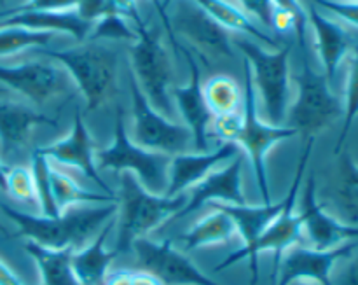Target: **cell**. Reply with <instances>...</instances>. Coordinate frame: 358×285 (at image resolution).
Listing matches in <instances>:
<instances>
[{
	"instance_id": "obj_43",
	"label": "cell",
	"mask_w": 358,
	"mask_h": 285,
	"mask_svg": "<svg viewBox=\"0 0 358 285\" xmlns=\"http://www.w3.org/2000/svg\"><path fill=\"white\" fill-rule=\"evenodd\" d=\"M133 285H163L154 275L147 272H133Z\"/></svg>"
},
{
	"instance_id": "obj_17",
	"label": "cell",
	"mask_w": 358,
	"mask_h": 285,
	"mask_svg": "<svg viewBox=\"0 0 358 285\" xmlns=\"http://www.w3.org/2000/svg\"><path fill=\"white\" fill-rule=\"evenodd\" d=\"M182 53L189 63V79L184 86L171 88V98L180 123H184L192 133L194 151H208V130L213 123V116L203 93L201 70L189 49L182 48Z\"/></svg>"
},
{
	"instance_id": "obj_47",
	"label": "cell",
	"mask_w": 358,
	"mask_h": 285,
	"mask_svg": "<svg viewBox=\"0 0 358 285\" xmlns=\"http://www.w3.org/2000/svg\"><path fill=\"white\" fill-rule=\"evenodd\" d=\"M0 235H3V237H10V231L7 230V226L2 223V221H0Z\"/></svg>"
},
{
	"instance_id": "obj_15",
	"label": "cell",
	"mask_w": 358,
	"mask_h": 285,
	"mask_svg": "<svg viewBox=\"0 0 358 285\" xmlns=\"http://www.w3.org/2000/svg\"><path fill=\"white\" fill-rule=\"evenodd\" d=\"M243 153H240L236 158L206 175L187 193V202L184 209L175 216V219L191 216L203 207H210L213 203L245 205L247 196L243 193Z\"/></svg>"
},
{
	"instance_id": "obj_29",
	"label": "cell",
	"mask_w": 358,
	"mask_h": 285,
	"mask_svg": "<svg viewBox=\"0 0 358 285\" xmlns=\"http://www.w3.org/2000/svg\"><path fill=\"white\" fill-rule=\"evenodd\" d=\"M203 93H205L206 105L213 118L241 114L243 90L233 77L224 76V74L210 77L203 86Z\"/></svg>"
},
{
	"instance_id": "obj_20",
	"label": "cell",
	"mask_w": 358,
	"mask_h": 285,
	"mask_svg": "<svg viewBox=\"0 0 358 285\" xmlns=\"http://www.w3.org/2000/svg\"><path fill=\"white\" fill-rule=\"evenodd\" d=\"M55 119L21 102L0 100V158L6 163L9 156L27 147L31 133L38 126H55Z\"/></svg>"
},
{
	"instance_id": "obj_3",
	"label": "cell",
	"mask_w": 358,
	"mask_h": 285,
	"mask_svg": "<svg viewBox=\"0 0 358 285\" xmlns=\"http://www.w3.org/2000/svg\"><path fill=\"white\" fill-rule=\"evenodd\" d=\"M233 46L250 69L264 121L285 126L290 107V48L268 49L245 35H234Z\"/></svg>"
},
{
	"instance_id": "obj_18",
	"label": "cell",
	"mask_w": 358,
	"mask_h": 285,
	"mask_svg": "<svg viewBox=\"0 0 358 285\" xmlns=\"http://www.w3.org/2000/svg\"><path fill=\"white\" fill-rule=\"evenodd\" d=\"M240 153L241 151L236 144L222 142L215 149L189 151V153L171 156L170 168H168V188L164 195H185L196 184H199L206 175L226 165Z\"/></svg>"
},
{
	"instance_id": "obj_25",
	"label": "cell",
	"mask_w": 358,
	"mask_h": 285,
	"mask_svg": "<svg viewBox=\"0 0 358 285\" xmlns=\"http://www.w3.org/2000/svg\"><path fill=\"white\" fill-rule=\"evenodd\" d=\"M196 6L201 7L212 20H215L220 27L227 32H238L240 35L250 37L268 49H278V41L273 39L268 30L262 28L261 23L254 20L250 14L245 13L238 4L231 0H191Z\"/></svg>"
},
{
	"instance_id": "obj_13",
	"label": "cell",
	"mask_w": 358,
	"mask_h": 285,
	"mask_svg": "<svg viewBox=\"0 0 358 285\" xmlns=\"http://www.w3.org/2000/svg\"><path fill=\"white\" fill-rule=\"evenodd\" d=\"M0 83L35 105H44L51 98L69 91L73 84L65 69L52 60L0 65Z\"/></svg>"
},
{
	"instance_id": "obj_1",
	"label": "cell",
	"mask_w": 358,
	"mask_h": 285,
	"mask_svg": "<svg viewBox=\"0 0 358 285\" xmlns=\"http://www.w3.org/2000/svg\"><path fill=\"white\" fill-rule=\"evenodd\" d=\"M0 212L17 228L21 237L48 249H77L90 244L117 214V203L73 207L58 217H45L16 209L0 198Z\"/></svg>"
},
{
	"instance_id": "obj_11",
	"label": "cell",
	"mask_w": 358,
	"mask_h": 285,
	"mask_svg": "<svg viewBox=\"0 0 358 285\" xmlns=\"http://www.w3.org/2000/svg\"><path fill=\"white\" fill-rule=\"evenodd\" d=\"M136 261L143 272L156 277L163 285H222L201 272L170 240L156 242L149 237L138 238L131 245Z\"/></svg>"
},
{
	"instance_id": "obj_44",
	"label": "cell",
	"mask_w": 358,
	"mask_h": 285,
	"mask_svg": "<svg viewBox=\"0 0 358 285\" xmlns=\"http://www.w3.org/2000/svg\"><path fill=\"white\" fill-rule=\"evenodd\" d=\"M150 2L154 4V7H156V11L159 13L161 20H163V23L166 25V30H170V27H168V14H166V9L163 7V0H150Z\"/></svg>"
},
{
	"instance_id": "obj_30",
	"label": "cell",
	"mask_w": 358,
	"mask_h": 285,
	"mask_svg": "<svg viewBox=\"0 0 358 285\" xmlns=\"http://www.w3.org/2000/svg\"><path fill=\"white\" fill-rule=\"evenodd\" d=\"M56 34L24 27H0V58L14 56L27 49H44Z\"/></svg>"
},
{
	"instance_id": "obj_2",
	"label": "cell",
	"mask_w": 358,
	"mask_h": 285,
	"mask_svg": "<svg viewBox=\"0 0 358 285\" xmlns=\"http://www.w3.org/2000/svg\"><path fill=\"white\" fill-rule=\"evenodd\" d=\"M187 202V193L166 196L150 193L136 181L135 175L121 174L119 179L117 214H115V254L131 251L138 238H145L166 221L175 219Z\"/></svg>"
},
{
	"instance_id": "obj_6",
	"label": "cell",
	"mask_w": 358,
	"mask_h": 285,
	"mask_svg": "<svg viewBox=\"0 0 358 285\" xmlns=\"http://www.w3.org/2000/svg\"><path fill=\"white\" fill-rule=\"evenodd\" d=\"M135 30L136 41L129 46L131 76L135 77L143 97L157 112L171 121H178L177 109L171 98L173 70L159 32L149 28L143 21L135 25Z\"/></svg>"
},
{
	"instance_id": "obj_8",
	"label": "cell",
	"mask_w": 358,
	"mask_h": 285,
	"mask_svg": "<svg viewBox=\"0 0 358 285\" xmlns=\"http://www.w3.org/2000/svg\"><path fill=\"white\" fill-rule=\"evenodd\" d=\"M98 172H117V174L135 175L136 181L150 193L164 195L168 188V168H170V156L154 151H147L136 146L129 139L128 126L122 118L121 109L115 118L114 140L105 149H98L94 153Z\"/></svg>"
},
{
	"instance_id": "obj_34",
	"label": "cell",
	"mask_w": 358,
	"mask_h": 285,
	"mask_svg": "<svg viewBox=\"0 0 358 285\" xmlns=\"http://www.w3.org/2000/svg\"><path fill=\"white\" fill-rule=\"evenodd\" d=\"M3 193L14 202L23 203V205L37 207V195H35L34 175L30 167L23 165H13L7 168L6 181H3Z\"/></svg>"
},
{
	"instance_id": "obj_14",
	"label": "cell",
	"mask_w": 358,
	"mask_h": 285,
	"mask_svg": "<svg viewBox=\"0 0 358 285\" xmlns=\"http://www.w3.org/2000/svg\"><path fill=\"white\" fill-rule=\"evenodd\" d=\"M358 249V240L343 244L336 249H311L308 245H294L280 259L273 272L275 285H287L292 280H317L322 285H332V273L343 259L352 258Z\"/></svg>"
},
{
	"instance_id": "obj_23",
	"label": "cell",
	"mask_w": 358,
	"mask_h": 285,
	"mask_svg": "<svg viewBox=\"0 0 358 285\" xmlns=\"http://www.w3.org/2000/svg\"><path fill=\"white\" fill-rule=\"evenodd\" d=\"M336 182L329 191L324 205L325 210L350 226H358V163L352 154L341 151Z\"/></svg>"
},
{
	"instance_id": "obj_31",
	"label": "cell",
	"mask_w": 358,
	"mask_h": 285,
	"mask_svg": "<svg viewBox=\"0 0 358 285\" xmlns=\"http://www.w3.org/2000/svg\"><path fill=\"white\" fill-rule=\"evenodd\" d=\"M30 170L31 175H34L38 214H42V216L45 217H58L59 212L58 209H56L55 198H52L51 177H49L51 161H49L44 154L38 153V149H35L30 158Z\"/></svg>"
},
{
	"instance_id": "obj_7",
	"label": "cell",
	"mask_w": 358,
	"mask_h": 285,
	"mask_svg": "<svg viewBox=\"0 0 358 285\" xmlns=\"http://www.w3.org/2000/svg\"><path fill=\"white\" fill-rule=\"evenodd\" d=\"M296 98L290 102L285 126L296 130L297 135L317 139L320 132L343 118V102L332 91L331 83L324 72H317L304 58L301 70L294 77Z\"/></svg>"
},
{
	"instance_id": "obj_9",
	"label": "cell",
	"mask_w": 358,
	"mask_h": 285,
	"mask_svg": "<svg viewBox=\"0 0 358 285\" xmlns=\"http://www.w3.org/2000/svg\"><path fill=\"white\" fill-rule=\"evenodd\" d=\"M129 91H131V130L129 139L136 146L147 151L177 156V154L194 151V139L187 126L180 121H171L157 112L143 97L135 77L129 74Z\"/></svg>"
},
{
	"instance_id": "obj_51",
	"label": "cell",
	"mask_w": 358,
	"mask_h": 285,
	"mask_svg": "<svg viewBox=\"0 0 358 285\" xmlns=\"http://www.w3.org/2000/svg\"><path fill=\"white\" fill-rule=\"evenodd\" d=\"M0 91H2V90H0Z\"/></svg>"
},
{
	"instance_id": "obj_37",
	"label": "cell",
	"mask_w": 358,
	"mask_h": 285,
	"mask_svg": "<svg viewBox=\"0 0 358 285\" xmlns=\"http://www.w3.org/2000/svg\"><path fill=\"white\" fill-rule=\"evenodd\" d=\"M318 7L334 14L345 23L358 28V2H348V0H311Z\"/></svg>"
},
{
	"instance_id": "obj_10",
	"label": "cell",
	"mask_w": 358,
	"mask_h": 285,
	"mask_svg": "<svg viewBox=\"0 0 358 285\" xmlns=\"http://www.w3.org/2000/svg\"><path fill=\"white\" fill-rule=\"evenodd\" d=\"M168 27L171 41L175 39V32L206 62L219 63L234 60L233 37L229 32L191 0L175 2L173 13L168 14Z\"/></svg>"
},
{
	"instance_id": "obj_27",
	"label": "cell",
	"mask_w": 358,
	"mask_h": 285,
	"mask_svg": "<svg viewBox=\"0 0 358 285\" xmlns=\"http://www.w3.org/2000/svg\"><path fill=\"white\" fill-rule=\"evenodd\" d=\"M51 189L56 209L59 214L83 205H105V203H117V195L103 191H91L80 186L65 168L58 167L51 161Z\"/></svg>"
},
{
	"instance_id": "obj_22",
	"label": "cell",
	"mask_w": 358,
	"mask_h": 285,
	"mask_svg": "<svg viewBox=\"0 0 358 285\" xmlns=\"http://www.w3.org/2000/svg\"><path fill=\"white\" fill-rule=\"evenodd\" d=\"M0 27H24L30 30L66 34L79 42H86L93 28L91 21L83 20L77 11H28L0 16Z\"/></svg>"
},
{
	"instance_id": "obj_26",
	"label": "cell",
	"mask_w": 358,
	"mask_h": 285,
	"mask_svg": "<svg viewBox=\"0 0 358 285\" xmlns=\"http://www.w3.org/2000/svg\"><path fill=\"white\" fill-rule=\"evenodd\" d=\"M212 207V210L182 235L180 244L185 252L224 245L238 235L233 217L219 207Z\"/></svg>"
},
{
	"instance_id": "obj_39",
	"label": "cell",
	"mask_w": 358,
	"mask_h": 285,
	"mask_svg": "<svg viewBox=\"0 0 358 285\" xmlns=\"http://www.w3.org/2000/svg\"><path fill=\"white\" fill-rule=\"evenodd\" d=\"M76 11L83 20L94 23L98 18L110 11V6L108 0H76Z\"/></svg>"
},
{
	"instance_id": "obj_38",
	"label": "cell",
	"mask_w": 358,
	"mask_h": 285,
	"mask_svg": "<svg viewBox=\"0 0 358 285\" xmlns=\"http://www.w3.org/2000/svg\"><path fill=\"white\" fill-rule=\"evenodd\" d=\"M238 6L250 14L257 23L264 25L266 28H273V6L269 0H236Z\"/></svg>"
},
{
	"instance_id": "obj_45",
	"label": "cell",
	"mask_w": 358,
	"mask_h": 285,
	"mask_svg": "<svg viewBox=\"0 0 358 285\" xmlns=\"http://www.w3.org/2000/svg\"><path fill=\"white\" fill-rule=\"evenodd\" d=\"M7 168H9V165L3 163L2 158H0V191H2V189H3V181H6Z\"/></svg>"
},
{
	"instance_id": "obj_36",
	"label": "cell",
	"mask_w": 358,
	"mask_h": 285,
	"mask_svg": "<svg viewBox=\"0 0 358 285\" xmlns=\"http://www.w3.org/2000/svg\"><path fill=\"white\" fill-rule=\"evenodd\" d=\"M76 9V0H24L17 6L10 7L0 13L13 14V13H28V11H73Z\"/></svg>"
},
{
	"instance_id": "obj_41",
	"label": "cell",
	"mask_w": 358,
	"mask_h": 285,
	"mask_svg": "<svg viewBox=\"0 0 358 285\" xmlns=\"http://www.w3.org/2000/svg\"><path fill=\"white\" fill-rule=\"evenodd\" d=\"M103 285H133V272L131 270H115V272H108Z\"/></svg>"
},
{
	"instance_id": "obj_16",
	"label": "cell",
	"mask_w": 358,
	"mask_h": 285,
	"mask_svg": "<svg viewBox=\"0 0 358 285\" xmlns=\"http://www.w3.org/2000/svg\"><path fill=\"white\" fill-rule=\"evenodd\" d=\"M37 149L38 153L44 154L49 161H52L58 167L65 168V170H76L86 179L93 181L100 188V191L115 195L110 186L100 177L96 161H94L96 151H94L93 139H91L90 132L84 125L83 116L79 112L73 118V125L69 135L56 140V142L48 144V146L37 147Z\"/></svg>"
},
{
	"instance_id": "obj_40",
	"label": "cell",
	"mask_w": 358,
	"mask_h": 285,
	"mask_svg": "<svg viewBox=\"0 0 358 285\" xmlns=\"http://www.w3.org/2000/svg\"><path fill=\"white\" fill-rule=\"evenodd\" d=\"M332 285H358V256L346 263L345 268L332 280Z\"/></svg>"
},
{
	"instance_id": "obj_28",
	"label": "cell",
	"mask_w": 358,
	"mask_h": 285,
	"mask_svg": "<svg viewBox=\"0 0 358 285\" xmlns=\"http://www.w3.org/2000/svg\"><path fill=\"white\" fill-rule=\"evenodd\" d=\"M24 251L37 265L41 285H80L70 261L73 251L70 249L56 251L31 242H24Z\"/></svg>"
},
{
	"instance_id": "obj_48",
	"label": "cell",
	"mask_w": 358,
	"mask_h": 285,
	"mask_svg": "<svg viewBox=\"0 0 358 285\" xmlns=\"http://www.w3.org/2000/svg\"><path fill=\"white\" fill-rule=\"evenodd\" d=\"M16 2V0H0V7H6V6H9V4H14Z\"/></svg>"
},
{
	"instance_id": "obj_42",
	"label": "cell",
	"mask_w": 358,
	"mask_h": 285,
	"mask_svg": "<svg viewBox=\"0 0 358 285\" xmlns=\"http://www.w3.org/2000/svg\"><path fill=\"white\" fill-rule=\"evenodd\" d=\"M0 285H27L20 279L16 272L7 265L6 261L0 259Z\"/></svg>"
},
{
	"instance_id": "obj_35",
	"label": "cell",
	"mask_w": 358,
	"mask_h": 285,
	"mask_svg": "<svg viewBox=\"0 0 358 285\" xmlns=\"http://www.w3.org/2000/svg\"><path fill=\"white\" fill-rule=\"evenodd\" d=\"M275 13L289 16L294 23V32L297 35L301 48H306V28H308V9L301 0H269Z\"/></svg>"
},
{
	"instance_id": "obj_24",
	"label": "cell",
	"mask_w": 358,
	"mask_h": 285,
	"mask_svg": "<svg viewBox=\"0 0 358 285\" xmlns=\"http://www.w3.org/2000/svg\"><path fill=\"white\" fill-rule=\"evenodd\" d=\"M115 228V217L84 247L72 252V270L80 285H103L114 261V249L107 247V238Z\"/></svg>"
},
{
	"instance_id": "obj_5",
	"label": "cell",
	"mask_w": 358,
	"mask_h": 285,
	"mask_svg": "<svg viewBox=\"0 0 358 285\" xmlns=\"http://www.w3.org/2000/svg\"><path fill=\"white\" fill-rule=\"evenodd\" d=\"M245 88H243V109H241V121L238 123L236 130L231 135V144H236L243 156L250 161L254 170L255 184L264 205L273 203L271 186H269L268 175V154L276 144L296 137V130L289 126H275L261 118L257 104V93H255L254 81H252L250 69L247 62L243 63Z\"/></svg>"
},
{
	"instance_id": "obj_50",
	"label": "cell",
	"mask_w": 358,
	"mask_h": 285,
	"mask_svg": "<svg viewBox=\"0 0 358 285\" xmlns=\"http://www.w3.org/2000/svg\"><path fill=\"white\" fill-rule=\"evenodd\" d=\"M348 2H358V0H348Z\"/></svg>"
},
{
	"instance_id": "obj_4",
	"label": "cell",
	"mask_w": 358,
	"mask_h": 285,
	"mask_svg": "<svg viewBox=\"0 0 358 285\" xmlns=\"http://www.w3.org/2000/svg\"><path fill=\"white\" fill-rule=\"evenodd\" d=\"M45 58L65 69L86 100L87 111L107 102L117 77V51L108 42L86 41L69 49H41Z\"/></svg>"
},
{
	"instance_id": "obj_32",
	"label": "cell",
	"mask_w": 358,
	"mask_h": 285,
	"mask_svg": "<svg viewBox=\"0 0 358 285\" xmlns=\"http://www.w3.org/2000/svg\"><path fill=\"white\" fill-rule=\"evenodd\" d=\"M343 128L341 135H339L338 142H336L334 154L338 156L343 151L348 133L352 130L353 123L358 118V46H353L352 53H350V65H348V79H346V91H345V102H343Z\"/></svg>"
},
{
	"instance_id": "obj_49",
	"label": "cell",
	"mask_w": 358,
	"mask_h": 285,
	"mask_svg": "<svg viewBox=\"0 0 358 285\" xmlns=\"http://www.w3.org/2000/svg\"><path fill=\"white\" fill-rule=\"evenodd\" d=\"M171 2H173V0H163V7H164V9H166V7L170 6Z\"/></svg>"
},
{
	"instance_id": "obj_33",
	"label": "cell",
	"mask_w": 358,
	"mask_h": 285,
	"mask_svg": "<svg viewBox=\"0 0 358 285\" xmlns=\"http://www.w3.org/2000/svg\"><path fill=\"white\" fill-rule=\"evenodd\" d=\"M87 41L96 42H112V41H126L135 42L136 41V30L135 25L124 18L122 14L115 13V11H107L101 18H98L93 23V28L90 32Z\"/></svg>"
},
{
	"instance_id": "obj_21",
	"label": "cell",
	"mask_w": 358,
	"mask_h": 285,
	"mask_svg": "<svg viewBox=\"0 0 358 285\" xmlns=\"http://www.w3.org/2000/svg\"><path fill=\"white\" fill-rule=\"evenodd\" d=\"M308 27L313 30L315 48H317L325 77L329 83H332L343 60L352 53V39L338 21L322 14L315 6L308 7Z\"/></svg>"
},
{
	"instance_id": "obj_19",
	"label": "cell",
	"mask_w": 358,
	"mask_h": 285,
	"mask_svg": "<svg viewBox=\"0 0 358 285\" xmlns=\"http://www.w3.org/2000/svg\"><path fill=\"white\" fill-rule=\"evenodd\" d=\"M287 198H283L282 202L278 203H269V205H229V203H213V207H219L224 212L229 214L233 217L234 224H236L238 237L241 238L243 245L241 249H238L236 252H231L222 263L215 266L213 272L219 273L224 272V270L231 268V266L241 263V258H243L245 252H248L252 249V245L257 242V238L264 233L266 228L280 216L283 209H285Z\"/></svg>"
},
{
	"instance_id": "obj_12",
	"label": "cell",
	"mask_w": 358,
	"mask_h": 285,
	"mask_svg": "<svg viewBox=\"0 0 358 285\" xmlns=\"http://www.w3.org/2000/svg\"><path fill=\"white\" fill-rule=\"evenodd\" d=\"M297 214L301 217L303 242H306L308 247L327 251V249H336L343 244L358 240V226L345 224L324 209L318 198L315 175L306 179Z\"/></svg>"
},
{
	"instance_id": "obj_46",
	"label": "cell",
	"mask_w": 358,
	"mask_h": 285,
	"mask_svg": "<svg viewBox=\"0 0 358 285\" xmlns=\"http://www.w3.org/2000/svg\"><path fill=\"white\" fill-rule=\"evenodd\" d=\"M287 285H322L320 282H317V280H308V279H297V280H292L290 284Z\"/></svg>"
}]
</instances>
